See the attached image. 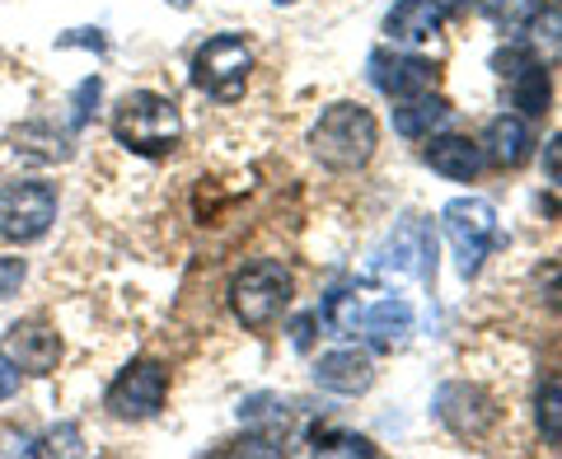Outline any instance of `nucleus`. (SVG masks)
Here are the masks:
<instances>
[{
  "mask_svg": "<svg viewBox=\"0 0 562 459\" xmlns=\"http://www.w3.org/2000/svg\"><path fill=\"white\" fill-rule=\"evenodd\" d=\"M113 136H117V146H127L132 155L160 160V155H169L183 141V113L169 94L132 90V94H122L113 109Z\"/></svg>",
  "mask_w": 562,
  "mask_h": 459,
  "instance_id": "obj_1",
  "label": "nucleus"
},
{
  "mask_svg": "<svg viewBox=\"0 0 562 459\" xmlns=\"http://www.w3.org/2000/svg\"><path fill=\"white\" fill-rule=\"evenodd\" d=\"M380 146V122L371 109H361V103H328V109L319 113V122H314L310 132V150L319 155V165L338 169V173H351L361 169L366 160L375 155Z\"/></svg>",
  "mask_w": 562,
  "mask_h": 459,
  "instance_id": "obj_2",
  "label": "nucleus"
},
{
  "mask_svg": "<svg viewBox=\"0 0 562 459\" xmlns=\"http://www.w3.org/2000/svg\"><path fill=\"white\" fill-rule=\"evenodd\" d=\"M291 291H295V281L277 258H254L231 281V310L249 333H262L286 314Z\"/></svg>",
  "mask_w": 562,
  "mask_h": 459,
  "instance_id": "obj_3",
  "label": "nucleus"
},
{
  "mask_svg": "<svg viewBox=\"0 0 562 459\" xmlns=\"http://www.w3.org/2000/svg\"><path fill=\"white\" fill-rule=\"evenodd\" d=\"M249 76H254V47L239 38V33H216L198 47L192 57V85L216 99V103H235L249 90Z\"/></svg>",
  "mask_w": 562,
  "mask_h": 459,
  "instance_id": "obj_4",
  "label": "nucleus"
},
{
  "mask_svg": "<svg viewBox=\"0 0 562 459\" xmlns=\"http://www.w3.org/2000/svg\"><path fill=\"white\" fill-rule=\"evenodd\" d=\"M441 225H446V239L454 249V268H460L464 281H473L483 272L492 244H497V211L483 198H454L441 211Z\"/></svg>",
  "mask_w": 562,
  "mask_h": 459,
  "instance_id": "obj_5",
  "label": "nucleus"
},
{
  "mask_svg": "<svg viewBox=\"0 0 562 459\" xmlns=\"http://www.w3.org/2000/svg\"><path fill=\"white\" fill-rule=\"evenodd\" d=\"M57 221V188L43 179H14L0 188V239L38 244Z\"/></svg>",
  "mask_w": 562,
  "mask_h": 459,
  "instance_id": "obj_6",
  "label": "nucleus"
},
{
  "mask_svg": "<svg viewBox=\"0 0 562 459\" xmlns=\"http://www.w3.org/2000/svg\"><path fill=\"white\" fill-rule=\"evenodd\" d=\"M165 394H169V370H165V361L140 357V361H132L109 384V394H103V408H109V417H117V422H146V417H155V413L165 408Z\"/></svg>",
  "mask_w": 562,
  "mask_h": 459,
  "instance_id": "obj_7",
  "label": "nucleus"
},
{
  "mask_svg": "<svg viewBox=\"0 0 562 459\" xmlns=\"http://www.w3.org/2000/svg\"><path fill=\"white\" fill-rule=\"evenodd\" d=\"M436 417H441L460 440H483L502 422V408L483 384L454 380V384H441V394H436Z\"/></svg>",
  "mask_w": 562,
  "mask_h": 459,
  "instance_id": "obj_8",
  "label": "nucleus"
},
{
  "mask_svg": "<svg viewBox=\"0 0 562 459\" xmlns=\"http://www.w3.org/2000/svg\"><path fill=\"white\" fill-rule=\"evenodd\" d=\"M0 361L20 376H52L61 361V338L47 320H20L0 333Z\"/></svg>",
  "mask_w": 562,
  "mask_h": 459,
  "instance_id": "obj_9",
  "label": "nucleus"
},
{
  "mask_svg": "<svg viewBox=\"0 0 562 459\" xmlns=\"http://www.w3.org/2000/svg\"><path fill=\"white\" fill-rule=\"evenodd\" d=\"M366 70H371V85L384 94V99H413L422 90H431L436 85V66L422 61L417 52L408 47H375L371 61H366Z\"/></svg>",
  "mask_w": 562,
  "mask_h": 459,
  "instance_id": "obj_10",
  "label": "nucleus"
},
{
  "mask_svg": "<svg viewBox=\"0 0 562 459\" xmlns=\"http://www.w3.org/2000/svg\"><path fill=\"white\" fill-rule=\"evenodd\" d=\"M446 29V14L436 0H398V5L384 14V33L394 38V47H431Z\"/></svg>",
  "mask_w": 562,
  "mask_h": 459,
  "instance_id": "obj_11",
  "label": "nucleus"
},
{
  "mask_svg": "<svg viewBox=\"0 0 562 459\" xmlns=\"http://www.w3.org/2000/svg\"><path fill=\"white\" fill-rule=\"evenodd\" d=\"M479 146H483V160H487V165H497V169H520V165L535 155L530 117H520V113H502V117H492Z\"/></svg>",
  "mask_w": 562,
  "mask_h": 459,
  "instance_id": "obj_12",
  "label": "nucleus"
},
{
  "mask_svg": "<svg viewBox=\"0 0 562 459\" xmlns=\"http://www.w3.org/2000/svg\"><path fill=\"white\" fill-rule=\"evenodd\" d=\"M375 380V361L366 357L357 347H342V351H324L319 361H314V384L328 394H366Z\"/></svg>",
  "mask_w": 562,
  "mask_h": 459,
  "instance_id": "obj_13",
  "label": "nucleus"
},
{
  "mask_svg": "<svg viewBox=\"0 0 562 459\" xmlns=\"http://www.w3.org/2000/svg\"><path fill=\"white\" fill-rule=\"evenodd\" d=\"M422 160H427L441 179L450 183H473L483 169V146L469 136H427V150H422Z\"/></svg>",
  "mask_w": 562,
  "mask_h": 459,
  "instance_id": "obj_14",
  "label": "nucleus"
},
{
  "mask_svg": "<svg viewBox=\"0 0 562 459\" xmlns=\"http://www.w3.org/2000/svg\"><path fill=\"white\" fill-rule=\"evenodd\" d=\"M390 254L394 258H380V268H390L394 262V272H403V268H413L422 281H436V235L422 221H408L398 229V235L390 239Z\"/></svg>",
  "mask_w": 562,
  "mask_h": 459,
  "instance_id": "obj_15",
  "label": "nucleus"
},
{
  "mask_svg": "<svg viewBox=\"0 0 562 459\" xmlns=\"http://www.w3.org/2000/svg\"><path fill=\"white\" fill-rule=\"evenodd\" d=\"M450 122V103L441 94H431V90H422L413 99H398V109H394V132L398 136H408V141H427L436 136Z\"/></svg>",
  "mask_w": 562,
  "mask_h": 459,
  "instance_id": "obj_16",
  "label": "nucleus"
},
{
  "mask_svg": "<svg viewBox=\"0 0 562 459\" xmlns=\"http://www.w3.org/2000/svg\"><path fill=\"white\" fill-rule=\"evenodd\" d=\"M366 343H371L375 351H394L408 343V333H413V305L408 300H380V305L366 314Z\"/></svg>",
  "mask_w": 562,
  "mask_h": 459,
  "instance_id": "obj_17",
  "label": "nucleus"
},
{
  "mask_svg": "<svg viewBox=\"0 0 562 459\" xmlns=\"http://www.w3.org/2000/svg\"><path fill=\"white\" fill-rule=\"evenodd\" d=\"M506 85H512V103L520 109V117H543V113H549V103H553V80H549V66H543V61L520 66Z\"/></svg>",
  "mask_w": 562,
  "mask_h": 459,
  "instance_id": "obj_18",
  "label": "nucleus"
},
{
  "mask_svg": "<svg viewBox=\"0 0 562 459\" xmlns=\"http://www.w3.org/2000/svg\"><path fill=\"white\" fill-rule=\"evenodd\" d=\"M525 29H530V43L525 47L535 52V61H543V66L562 61V0H543Z\"/></svg>",
  "mask_w": 562,
  "mask_h": 459,
  "instance_id": "obj_19",
  "label": "nucleus"
},
{
  "mask_svg": "<svg viewBox=\"0 0 562 459\" xmlns=\"http://www.w3.org/2000/svg\"><path fill=\"white\" fill-rule=\"evenodd\" d=\"M239 422H244V427H254L258 436L281 440V436H286V427H291V413H286V403H281V399L254 394V399L239 403Z\"/></svg>",
  "mask_w": 562,
  "mask_h": 459,
  "instance_id": "obj_20",
  "label": "nucleus"
},
{
  "mask_svg": "<svg viewBox=\"0 0 562 459\" xmlns=\"http://www.w3.org/2000/svg\"><path fill=\"white\" fill-rule=\"evenodd\" d=\"M310 455H342V459H375L380 450L357 432H338V427H310Z\"/></svg>",
  "mask_w": 562,
  "mask_h": 459,
  "instance_id": "obj_21",
  "label": "nucleus"
},
{
  "mask_svg": "<svg viewBox=\"0 0 562 459\" xmlns=\"http://www.w3.org/2000/svg\"><path fill=\"white\" fill-rule=\"evenodd\" d=\"M319 324H328L333 338H351V333H357V324H361V300L351 295V291H342V287H333V291L324 295Z\"/></svg>",
  "mask_w": 562,
  "mask_h": 459,
  "instance_id": "obj_22",
  "label": "nucleus"
},
{
  "mask_svg": "<svg viewBox=\"0 0 562 459\" xmlns=\"http://www.w3.org/2000/svg\"><path fill=\"white\" fill-rule=\"evenodd\" d=\"M535 422L543 440H558L562 446V376H543L535 390Z\"/></svg>",
  "mask_w": 562,
  "mask_h": 459,
  "instance_id": "obj_23",
  "label": "nucleus"
},
{
  "mask_svg": "<svg viewBox=\"0 0 562 459\" xmlns=\"http://www.w3.org/2000/svg\"><path fill=\"white\" fill-rule=\"evenodd\" d=\"M473 5H479L502 33H520L535 20V10L543 5V0H473Z\"/></svg>",
  "mask_w": 562,
  "mask_h": 459,
  "instance_id": "obj_24",
  "label": "nucleus"
},
{
  "mask_svg": "<svg viewBox=\"0 0 562 459\" xmlns=\"http://www.w3.org/2000/svg\"><path fill=\"white\" fill-rule=\"evenodd\" d=\"M535 295H539L549 310H562V258L535 268Z\"/></svg>",
  "mask_w": 562,
  "mask_h": 459,
  "instance_id": "obj_25",
  "label": "nucleus"
},
{
  "mask_svg": "<svg viewBox=\"0 0 562 459\" xmlns=\"http://www.w3.org/2000/svg\"><path fill=\"white\" fill-rule=\"evenodd\" d=\"M99 90H103V80L99 76H90V80H80V90H76V99H70V127H85L90 122V103H99Z\"/></svg>",
  "mask_w": 562,
  "mask_h": 459,
  "instance_id": "obj_26",
  "label": "nucleus"
},
{
  "mask_svg": "<svg viewBox=\"0 0 562 459\" xmlns=\"http://www.w3.org/2000/svg\"><path fill=\"white\" fill-rule=\"evenodd\" d=\"M530 61H535V52H530V47H520V43H512V47H502L497 57H492V70H497L502 80H512L516 70H520V66H530Z\"/></svg>",
  "mask_w": 562,
  "mask_h": 459,
  "instance_id": "obj_27",
  "label": "nucleus"
},
{
  "mask_svg": "<svg viewBox=\"0 0 562 459\" xmlns=\"http://www.w3.org/2000/svg\"><path fill=\"white\" fill-rule=\"evenodd\" d=\"M24 277H29V262H24V258H0V300L20 295Z\"/></svg>",
  "mask_w": 562,
  "mask_h": 459,
  "instance_id": "obj_28",
  "label": "nucleus"
},
{
  "mask_svg": "<svg viewBox=\"0 0 562 459\" xmlns=\"http://www.w3.org/2000/svg\"><path fill=\"white\" fill-rule=\"evenodd\" d=\"M543 173H549V179L562 188V132L549 141V150H543Z\"/></svg>",
  "mask_w": 562,
  "mask_h": 459,
  "instance_id": "obj_29",
  "label": "nucleus"
},
{
  "mask_svg": "<svg viewBox=\"0 0 562 459\" xmlns=\"http://www.w3.org/2000/svg\"><path fill=\"white\" fill-rule=\"evenodd\" d=\"M314 320H319V314H301V320L291 324V343L301 347V351H305V347L314 343Z\"/></svg>",
  "mask_w": 562,
  "mask_h": 459,
  "instance_id": "obj_30",
  "label": "nucleus"
},
{
  "mask_svg": "<svg viewBox=\"0 0 562 459\" xmlns=\"http://www.w3.org/2000/svg\"><path fill=\"white\" fill-rule=\"evenodd\" d=\"M14 394H20V370L0 361V403H5V399H14Z\"/></svg>",
  "mask_w": 562,
  "mask_h": 459,
  "instance_id": "obj_31",
  "label": "nucleus"
},
{
  "mask_svg": "<svg viewBox=\"0 0 562 459\" xmlns=\"http://www.w3.org/2000/svg\"><path fill=\"white\" fill-rule=\"evenodd\" d=\"M436 5H441V14H460L464 0H436Z\"/></svg>",
  "mask_w": 562,
  "mask_h": 459,
  "instance_id": "obj_32",
  "label": "nucleus"
},
{
  "mask_svg": "<svg viewBox=\"0 0 562 459\" xmlns=\"http://www.w3.org/2000/svg\"><path fill=\"white\" fill-rule=\"evenodd\" d=\"M272 5H295V0H272Z\"/></svg>",
  "mask_w": 562,
  "mask_h": 459,
  "instance_id": "obj_33",
  "label": "nucleus"
}]
</instances>
